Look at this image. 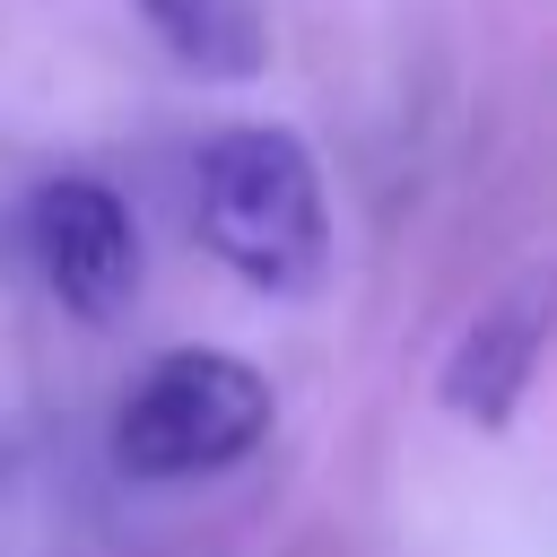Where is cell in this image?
Segmentation results:
<instances>
[{
  "label": "cell",
  "mask_w": 557,
  "mask_h": 557,
  "mask_svg": "<svg viewBox=\"0 0 557 557\" xmlns=\"http://www.w3.org/2000/svg\"><path fill=\"white\" fill-rule=\"evenodd\" d=\"M131 9L165 44V61H183L209 87H235V78L270 70V17H261V0H131Z\"/></svg>",
  "instance_id": "5b68a950"
},
{
  "label": "cell",
  "mask_w": 557,
  "mask_h": 557,
  "mask_svg": "<svg viewBox=\"0 0 557 557\" xmlns=\"http://www.w3.org/2000/svg\"><path fill=\"white\" fill-rule=\"evenodd\" d=\"M261 435H270V383L226 348H165L113 409V461L131 479H200L244 461Z\"/></svg>",
  "instance_id": "7a4b0ae2"
},
{
  "label": "cell",
  "mask_w": 557,
  "mask_h": 557,
  "mask_svg": "<svg viewBox=\"0 0 557 557\" xmlns=\"http://www.w3.org/2000/svg\"><path fill=\"white\" fill-rule=\"evenodd\" d=\"M540 348H548V296L540 287H513L496 296L444 357L435 374V400L461 418V426H513L531 374H540Z\"/></svg>",
  "instance_id": "277c9868"
},
{
  "label": "cell",
  "mask_w": 557,
  "mask_h": 557,
  "mask_svg": "<svg viewBox=\"0 0 557 557\" xmlns=\"http://www.w3.org/2000/svg\"><path fill=\"white\" fill-rule=\"evenodd\" d=\"M26 252L52 287V305L78 322H122L139 296V226L87 174H52L26 200Z\"/></svg>",
  "instance_id": "3957f363"
},
{
  "label": "cell",
  "mask_w": 557,
  "mask_h": 557,
  "mask_svg": "<svg viewBox=\"0 0 557 557\" xmlns=\"http://www.w3.org/2000/svg\"><path fill=\"white\" fill-rule=\"evenodd\" d=\"M200 235L244 287L305 296L331 261V209H322L313 148L278 122L218 131L200 148Z\"/></svg>",
  "instance_id": "6da1fadb"
}]
</instances>
